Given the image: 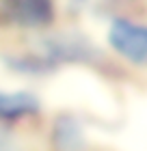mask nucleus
I'll list each match as a JSON object with an SVG mask.
<instances>
[{
  "instance_id": "1",
  "label": "nucleus",
  "mask_w": 147,
  "mask_h": 151,
  "mask_svg": "<svg viewBox=\"0 0 147 151\" xmlns=\"http://www.w3.org/2000/svg\"><path fill=\"white\" fill-rule=\"evenodd\" d=\"M108 45L132 65H147V26L128 17H115L108 28Z\"/></svg>"
},
{
  "instance_id": "2",
  "label": "nucleus",
  "mask_w": 147,
  "mask_h": 151,
  "mask_svg": "<svg viewBox=\"0 0 147 151\" xmlns=\"http://www.w3.org/2000/svg\"><path fill=\"white\" fill-rule=\"evenodd\" d=\"M0 11L20 28H46L54 22V0H0Z\"/></svg>"
},
{
  "instance_id": "3",
  "label": "nucleus",
  "mask_w": 147,
  "mask_h": 151,
  "mask_svg": "<svg viewBox=\"0 0 147 151\" xmlns=\"http://www.w3.org/2000/svg\"><path fill=\"white\" fill-rule=\"evenodd\" d=\"M41 110V101L30 91H0V121H20L35 116Z\"/></svg>"
},
{
  "instance_id": "4",
  "label": "nucleus",
  "mask_w": 147,
  "mask_h": 151,
  "mask_svg": "<svg viewBox=\"0 0 147 151\" xmlns=\"http://www.w3.org/2000/svg\"><path fill=\"white\" fill-rule=\"evenodd\" d=\"M52 142L56 151H82L85 129L74 114H61L52 125Z\"/></svg>"
},
{
  "instance_id": "5",
  "label": "nucleus",
  "mask_w": 147,
  "mask_h": 151,
  "mask_svg": "<svg viewBox=\"0 0 147 151\" xmlns=\"http://www.w3.org/2000/svg\"><path fill=\"white\" fill-rule=\"evenodd\" d=\"M0 151H22L15 136L11 132H7V129H0Z\"/></svg>"
}]
</instances>
